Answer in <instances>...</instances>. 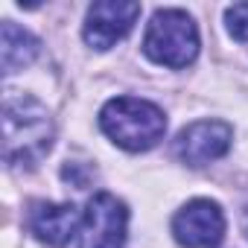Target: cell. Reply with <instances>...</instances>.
Instances as JSON below:
<instances>
[{
	"label": "cell",
	"mask_w": 248,
	"mask_h": 248,
	"mask_svg": "<svg viewBox=\"0 0 248 248\" xmlns=\"http://www.w3.org/2000/svg\"><path fill=\"white\" fill-rule=\"evenodd\" d=\"M6 161L35 167L53 143V126L47 108L32 96H9L3 105Z\"/></svg>",
	"instance_id": "1"
},
{
	"label": "cell",
	"mask_w": 248,
	"mask_h": 248,
	"mask_svg": "<svg viewBox=\"0 0 248 248\" xmlns=\"http://www.w3.org/2000/svg\"><path fill=\"white\" fill-rule=\"evenodd\" d=\"M99 126L117 146L129 149V152H146L164 138L167 117L158 105H152L146 99L117 96L102 105Z\"/></svg>",
	"instance_id": "2"
},
{
	"label": "cell",
	"mask_w": 248,
	"mask_h": 248,
	"mask_svg": "<svg viewBox=\"0 0 248 248\" xmlns=\"http://www.w3.org/2000/svg\"><path fill=\"white\" fill-rule=\"evenodd\" d=\"M143 53L164 67H187L199 56V30L184 9H158L143 35Z\"/></svg>",
	"instance_id": "3"
},
{
	"label": "cell",
	"mask_w": 248,
	"mask_h": 248,
	"mask_svg": "<svg viewBox=\"0 0 248 248\" xmlns=\"http://www.w3.org/2000/svg\"><path fill=\"white\" fill-rule=\"evenodd\" d=\"M129 228V210L117 196L96 193L82 213L79 248H123Z\"/></svg>",
	"instance_id": "4"
},
{
	"label": "cell",
	"mask_w": 248,
	"mask_h": 248,
	"mask_svg": "<svg viewBox=\"0 0 248 248\" xmlns=\"http://www.w3.org/2000/svg\"><path fill=\"white\" fill-rule=\"evenodd\" d=\"M172 236L184 248H216L225 239V216L216 202L193 199L172 219Z\"/></svg>",
	"instance_id": "5"
},
{
	"label": "cell",
	"mask_w": 248,
	"mask_h": 248,
	"mask_svg": "<svg viewBox=\"0 0 248 248\" xmlns=\"http://www.w3.org/2000/svg\"><path fill=\"white\" fill-rule=\"evenodd\" d=\"M233 129L222 120H199L181 129L175 140V155L187 167H204L216 158H222L231 149Z\"/></svg>",
	"instance_id": "6"
},
{
	"label": "cell",
	"mask_w": 248,
	"mask_h": 248,
	"mask_svg": "<svg viewBox=\"0 0 248 248\" xmlns=\"http://www.w3.org/2000/svg\"><path fill=\"white\" fill-rule=\"evenodd\" d=\"M140 18V3L129 0H99L88 9L85 18V41L96 50L114 47L120 38H126L135 21Z\"/></svg>",
	"instance_id": "7"
},
{
	"label": "cell",
	"mask_w": 248,
	"mask_h": 248,
	"mask_svg": "<svg viewBox=\"0 0 248 248\" xmlns=\"http://www.w3.org/2000/svg\"><path fill=\"white\" fill-rule=\"evenodd\" d=\"M76 225H82V222H79V216H76V207L67 204V202H64V204H56V202H35L32 210H30V231H32L41 242H47V245H53V248L67 245L70 236L76 233Z\"/></svg>",
	"instance_id": "8"
},
{
	"label": "cell",
	"mask_w": 248,
	"mask_h": 248,
	"mask_svg": "<svg viewBox=\"0 0 248 248\" xmlns=\"http://www.w3.org/2000/svg\"><path fill=\"white\" fill-rule=\"evenodd\" d=\"M35 56H38V38H32L27 30L15 27L12 21H3V27H0V59H3V73L12 76V73L24 70L27 64H32Z\"/></svg>",
	"instance_id": "9"
},
{
	"label": "cell",
	"mask_w": 248,
	"mask_h": 248,
	"mask_svg": "<svg viewBox=\"0 0 248 248\" xmlns=\"http://www.w3.org/2000/svg\"><path fill=\"white\" fill-rule=\"evenodd\" d=\"M225 21H228V32H231L236 41H248V3H233V6H228Z\"/></svg>",
	"instance_id": "10"
}]
</instances>
